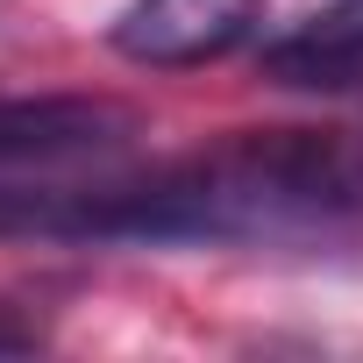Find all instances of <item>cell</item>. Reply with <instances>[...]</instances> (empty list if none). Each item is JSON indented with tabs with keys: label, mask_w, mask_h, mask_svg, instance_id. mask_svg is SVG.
I'll return each instance as SVG.
<instances>
[{
	"label": "cell",
	"mask_w": 363,
	"mask_h": 363,
	"mask_svg": "<svg viewBox=\"0 0 363 363\" xmlns=\"http://www.w3.org/2000/svg\"><path fill=\"white\" fill-rule=\"evenodd\" d=\"M0 235L36 242H363V128H242L143 178L0 186Z\"/></svg>",
	"instance_id": "obj_1"
},
{
	"label": "cell",
	"mask_w": 363,
	"mask_h": 363,
	"mask_svg": "<svg viewBox=\"0 0 363 363\" xmlns=\"http://www.w3.org/2000/svg\"><path fill=\"white\" fill-rule=\"evenodd\" d=\"M135 135V114L121 100L93 93H36V100H0V186L22 178H57L72 164H107Z\"/></svg>",
	"instance_id": "obj_2"
},
{
	"label": "cell",
	"mask_w": 363,
	"mask_h": 363,
	"mask_svg": "<svg viewBox=\"0 0 363 363\" xmlns=\"http://www.w3.org/2000/svg\"><path fill=\"white\" fill-rule=\"evenodd\" d=\"M257 29H264V0H128L107 43L128 65L186 72V65H214L242 50Z\"/></svg>",
	"instance_id": "obj_3"
},
{
	"label": "cell",
	"mask_w": 363,
	"mask_h": 363,
	"mask_svg": "<svg viewBox=\"0 0 363 363\" xmlns=\"http://www.w3.org/2000/svg\"><path fill=\"white\" fill-rule=\"evenodd\" d=\"M257 72L285 93H342L363 79V0H328L257 50Z\"/></svg>",
	"instance_id": "obj_4"
}]
</instances>
